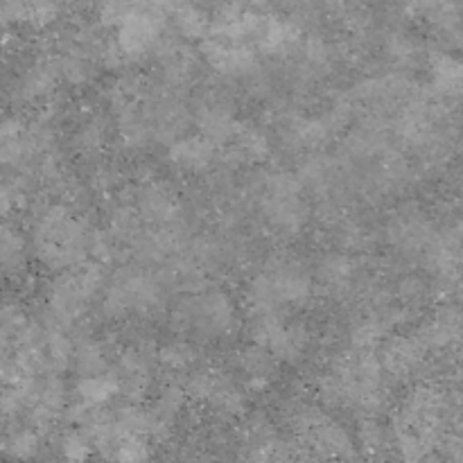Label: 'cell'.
<instances>
[{"mask_svg":"<svg viewBox=\"0 0 463 463\" xmlns=\"http://www.w3.org/2000/svg\"><path fill=\"white\" fill-rule=\"evenodd\" d=\"M163 32V14L161 7H152V5H138L125 14L120 23H118V39L116 45L120 54L125 57H138L147 50L154 48Z\"/></svg>","mask_w":463,"mask_h":463,"instance_id":"3957f363","label":"cell"},{"mask_svg":"<svg viewBox=\"0 0 463 463\" xmlns=\"http://www.w3.org/2000/svg\"><path fill=\"white\" fill-rule=\"evenodd\" d=\"M90 238L93 233L80 217L66 206H52L36 222V256L50 269H75L90 258Z\"/></svg>","mask_w":463,"mask_h":463,"instance_id":"6da1fadb","label":"cell"},{"mask_svg":"<svg viewBox=\"0 0 463 463\" xmlns=\"http://www.w3.org/2000/svg\"><path fill=\"white\" fill-rule=\"evenodd\" d=\"M203 57L215 71L229 77H247L258 66L253 50L247 48L242 41H231L217 34L203 41Z\"/></svg>","mask_w":463,"mask_h":463,"instance_id":"5b68a950","label":"cell"},{"mask_svg":"<svg viewBox=\"0 0 463 463\" xmlns=\"http://www.w3.org/2000/svg\"><path fill=\"white\" fill-rule=\"evenodd\" d=\"M194 120H197L199 134H202L203 138L211 140V143H215L217 147H220V145L233 143L235 136H238L240 131V125L238 120H235L233 111L220 102L203 104L197 111V118H194Z\"/></svg>","mask_w":463,"mask_h":463,"instance_id":"52a82bcc","label":"cell"},{"mask_svg":"<svg viewBox=\"0 0 463 463\" xmlns=\"http://www.w3.org/2000/svg\"><path fill=\"white\" fill-rule=\"evenodd\" d=\"M25 203V193L18 184H5L3 185V211L5 215H9L12 211H18Z\"/></svg>","mask_w":463,"mask_h":463,"instance_id":"484cf974","label":"cell"},{"mask_svg":"<svg viewBox=\"0 0 463 463\" xmlns=\"http://www.w3.org/2000/svg\"><path fill=\"white\" fill-rule=\"evenodd\" d=\"M75 393L86 407H104L113 396L120 393V375H113L109 371L99 375H84L77 380Z\"/></svg>","mask_w":463,"mask_h":463,"instance_id":"4fadbf2b","label":"cell"},{"mask_svg":"<svg viewBox=\"0 0 463 463\" xmlns=\"http://www.w3.org/2000/svg\"><path fill=\"white\" fill-rule=\"evenodd\" d=\"M158 360L163 362L165 366H170V369H185L188 364H193L194 360V353L193 348L188 346V344H170V346L161 348V353H158Z\"/></svg>","mask_w":463,"mask_h":463,"instance_id":"d4e9b609","label":"cell"},{"mask_svg":"<svg viewBox=\"0 0 463 463\" xmlns=\"http://www.w3.org/2000/svg\"><path fill=\"white\" fill-rule=\"evenodd\" d=\"M244 3H251V5H262L265 0H244Z\"/></svg>","mask_w":463,"mask_h":463,"instance_id":"4316f807","label":"cell"},{"mask_svg":"<svg viewBox=\"0 0 463 463\" xmlns=\"http://www.w3.org/2000/svg\"><path fill=\"white\" fill-rule=\"evenodd\" d=\"M360 446L371 457L384 455L389 448V432L375 419H366L360 425Z\"/></svg>","mask_w":463,"mask_h":463,"instance_id":"603a6c76","label":"cell"},{"mask_svg":"<svg viewBox=\"0 0 463 463\" xmlns=\"http://www.w3.org/2000/svg\"><path fill=\"white\" fill-rule=\"evenodd\" d=\"M43 432H39L36 428L27 425V428H7L5 434L3 450L5 457L14 463H30L43 450Z\"/></svg>","mask_w":463,"mask_h":463,"instance_id":"7c38bea8","label":"cell"},{"mask_svg":"<svg viewBox=\"0 0 463 463\" xmlns=\"http://www.w3.org/2000/svg\"><path fill=\"white\" fill-rule=\"evenodd\" d=\"M184 321L197 326L203 333L220 337L233 330L235 326V307L233 301L224 292H208L190 303L184 312Z\"/></svg>","mask_w":463,"mask_h":463,"instance_id":"277c9868","label":"cell"},{"mask_svg":"<svg viewBox=\"0 0 463 463\" xmlns=\"http://www.w3.org/2000/svg\"><path fill=\"white\" fill-rule=\"evenodd\" d=\"M176 27L188 39H206L211 34V23L197 7H181L176 12Z\"/></svg>","mask_w":463,"mask_h":463,"instance_id":"cb8c5ba5","label":"cell"},{"mask_svg":"<svg viewBox=\"0 0 463 463\" xmlns=\"http://www.w3.org/2000/svg\"><path fill=\"white\" fill-rule=\"evenodd\" d=\"M140 224H143V215L138 213V208L136 211L134 208H120L111 217V235L122 242H134L143 235Z\"/></svg>","mask_w":463,"mask_h":463,"instance_id":"7402d4cb","label":"cell"},{"mask_svg":"<svg viewBox=\"0 0 463 463\" xmlns=\"http://www.w3.org/2000/svg\"><path fill=\"white\" fill-rule=\"evenodd\" d=\"M425 344L420 337L405 339L396 337L384 346L383 351V366L393 375H407L419 366L420 357H423Z\"/></svg>","mask_w":463,"mask_h":463,"instance_id":"30bf717a","label":"cell"},{"mask_svg":"<svg viewBox=\"0 0 463 463\" xmlns=\"http://www.w3.org/2000/svg\"><path fill=\"white\" fill-rule=\"evenodd\" d=\"M240 369L244 371V375H249V389L260 392L269 387L271 375L276 371V355L260 344H251L240 353Z\"/></svg>","mask_w":463,"mask_h":463,"instance_id":"ba28073f","label":"cell"},{"mask_svg":"<svg viewBox=\"0 0 463 463\" xmlns=\"http://www.w3.org/2000/svg\"><path fill=\"white\" fill-rule=\"evenodd\" d=\"M231 145H233V154H238L242 161L251 163L265 161L271 152L267 136L258 129H249V127H240L238 136Z\"/></svg>","mask_w":463,"mask_h":463,"instance_id":"e0dca14e","label":"cell"},{"mask_svg":"<svg viewBox=\"0 0 463 463\" xmlns=\"http://www.w3.org/2000/svg\"><path fill=\"white\" fill-rule=\"evenodd\" d=\"M262 213L274 229L297 233L307 220V206L301 199V181L289 175H274L262 194Z\"/></svg>","mask_w":463,"mask_h":463,"instance_id":"7a4b0ae2","label":"cell"},{"mask_svg":"<svg viewBox=\"0 0 463 463\" xmlns=\"http://www.w3.org/2000/svg\"><path fill=\"white\" fill-rule=\"evenodd\" d=\"M95 452V443L86 430H68L59 441V455L66 463H89Z\"/></svg>","mask_w":463,"mask_h":463,"instance_id":"ac0fdd59","label":"cell"},{"mask_svg":"<svg viewBox=\"0 0 463 463\" xmlns=\"http://www.w3.org/2000/svg\"><path fill=\"white\" fill-rule=\"evenodd\" d=\"M463 335V315L457 307H443L437 312L432 321L420 330V342L425 346L432 348H443L450 346L455 339H459Z\"/></svg>","mask_w":463,"mask_h":463,"instance_id":"9c48e42d","label":"cell"},{"mask_svg":"<svg viewBox=\"0 0 463 463\" xmlns=\"http://www.w3.org/2000/svg\"><path fill=\"white\" fill-rule=\"evenodd\" d=\"M217 158V145L211 143L208 138L199 136H185V138H176L170 145V163L176 170L193 172H206L208 167L215 163Z\"/></svg>","mask_w":463,"mask_h":463,"instance_id":"8992f818","label":"cell"},{"mask_svg":"<svg viewBox=\"0 0 463 463\" xmlns=\"http://www.w3.org/2000/svg\"><path fill=\"white\" fill-rule=\"evenodd\" d=\"M0 256H3V267L7 276L25 267V242L18 231H14L9 224L3 226V235H0Z\"/></svg>","mask_w":463,"mask_h":463,"instance_id":"44dd1931","label":"cell"},{"mask_svg":"<svg viewBox=\"0 0 463 463\" xmlns=\"http://www.w3.org/2000/svg\"><path fill=\"white\" fill-rule=\"evenodd\" d=\"M154 448L149 437H140V434H125L118 441L116 450H113L111 459L116 463H152Z\"/></svg>","mask_w":463,"mask_h":463,"instance_id":"d6986e66","label":"cell"},{"mask_svg":"<svg viewBox=\"0 0 463 463\" xmlns=\"http://www.w3.org/2000/svg\"><path fill=\"white\" fill-rule=\"evenodd\" d=\"M269 276L274 279L276 289H279L283 303H303L310 297V279L306 271L294 262H280L271 267Z\"/></svg>","mask_w":463,"mask_h":463,"instance_id":"8fae6325","label":"cell"},{"mask_svg":"<svg viewBox=\"0 0 463 463\" xmlns=\"http://www.w3.org/2000/svg\"><path fill=\"white\" fill-rule=\"evenodd\" d=\"M138 213L143 215V220L158 226H170L176 220V215H179L175 199L163 188H156V185H149V188L140 193Z\"/></svg>","mask_w":463,"mask_h":463,"instance_id":"5bb4252c","label":"cell"},{"mask_svg":"<svg viewBox=\"0 0 463 463\" xmlns=\"http://www.w3.org/2000/svg\"><path fill=\"white\" fill-rule=\"evenodd\" d=\"M432 80L441 93H463V63L457 57L439 52L432 57Z\"/></svg>","mask_w":463,"mask_h":463,"instance_id":"9a60e30c","label":"cell"},{"mask_svg":"<svg viewBox=\"0 0 463 463\" xmlns=\"http://www.w3.org/2000/svg\"><path fill=\"white\" fill-rule=\"evenodd\" d=\"M72 369L80 378L84 375H99L109 371V360L107 353L102 351V346L95 342L80 344L75 351V360H72Z\"/></svg>","mask_w":463,"mask_h":463,"instance_id":"ffe728a7","label":"cell"},{"mask_svg":"<svg viewBox=\"0 0 463 463\" xmlns=\"http://www.w3.org/2000/svg\"><path fill=\"white\" fill-rule=\"evenodd\" d=\"M59 75H61L59 63H39V66H34L21 81L23 98L25 99L45 98V95L54 89Z\"/></svg>","mask_w":463,"mask_h":463,"instance_id":"2e32d148","label":"cell"}]
</instances>
